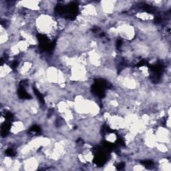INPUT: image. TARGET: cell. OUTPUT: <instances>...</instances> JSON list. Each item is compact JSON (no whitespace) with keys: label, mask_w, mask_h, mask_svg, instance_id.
<instances>
[{"label":"cell","mask_w":171,"mask_h":171,"mask_svg":"<svg viewBox=\"0 0 171 171\" xmlns=\"http://www.w3.org/2000/svg\"><path fill=\"white\" fill-rule=\"evenodd\" d=\"M105 139L107 142L110 143H114L117 141V136L115 133H108L105 136Z\"/></svg>","instance_id":"6da1fadb"}]
</instances>
